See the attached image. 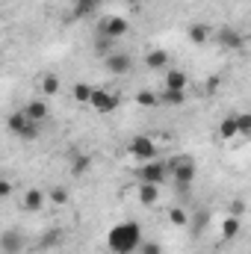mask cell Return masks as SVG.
<instances>
[{"instance_id": "cell-32", "label": "cell", "mask_w": 251, "mask_h": 254, "mask_svg": "<svg viewBox=\"0 0 251 254\" xmlns=\"http://www.w3.org/2000/svg\"><path fill=\"white\" fill-rule=\"evenodd\" d=\"M127 3H130V6H142L145 0H127Z\"/></svg>"}, {"instance_id": "cell-28", "label": "cell", "mask_w": 251, "mask_h": 254, "mask_svg": "<svg viewBox=\"0 0 251 254\" xmlns=\"http://www.w3.org/2000/svg\"><path fill=\"white\" fill-rule=\"evenodd\" d=\"M48 201H51L54 207H65V204H68V190H65V187L51 190V192H48Z\"/></svg>"}, {"instance_id": "cell-12", "label": "cell", "mask_w": 251, "mask_h": 254, "mask_svg": "<svg viewBox=\"0 0 251 254\" xmlns=\"http://www.w3.org/2000/svg\"><path fill=\"white\" fill-rule=\"evenodd\" d=\"M89 172H92V157L83 154V151H74L71 154V175L74 178H86Z\"/></svg>"}, {"instance_id": "cell-20", "label": "cell", "mask_w": 251, "mask_h": 254, "mask_svg": "<svg viewBox=\"0 0 251 254\" xmlns=\"http://www.w3.org/2000/svg\"><path fill=\"white\" fill-rule=\"evenodd\" d=\"M92 92H95V86H89V83H83V80H77V83H74V89H71V98H74L77 104H89V98H92Z\"/></svg>"}, {"instance_id": "cell-25", "label": "cell", "mask_w": 251, "mask_h": 254, "mask_svg": "<svg viewBox=\"0 0 251 254\" xmlns=\"http://www.w3.org/2000/svg\"><path fill=\"white\" fill-rule=\"evenodd\" d=\"M98 9V0H77V6H74V18H86V15H92Z\"/></svg>"}, {"instance_id": "cell-13", "label": "cell", "mask_w": 251, "mask_h": 254, "mask_svg": "<svg viewBox=\"0 0 251 254\" xmlns=\"http://www.w3.org/2000/svg\"><path fill=\"white\" fill-rule=\"evenodd\" d=\"M243 33H237V30H231V27H225L222 33H219V45L222 48H228V51H240L243 48Z\"/></svg>"}, {"instance_id": "cell-24", "label": "cell", "mask_w": 251, "mask_h": 254, "mask_svg": "<svg viewBox=\"0 0 251 254\" xmlns=\"http://www.w3.org/2000/svg\"><path fill=\"white\" fill-rule=\"evenodd\" d=\"M136 104H139V107H145V110H154L160 101H157V92H151V89H142V92L136 95Z\"/></svg>"}, {"instance_id": "cell-3", "label": "cell", "mask_w": 251, "mask_h": 254, "mask_svg": "<svg viewBox=\"0 0 251 254\" xmlns=\"http://www.w3.org/2000/svg\"><path fill=\"white\" fill-rule=\"evenodd\" d=\"M127 151H130L133 160H142V163L157 160V142H154L151 136H133L130 145H127Z\"/></svg>"}, {"instance_id": "cell-26", "label": "cell", "mask_w": 251, "mask_h": 254, "mask_svg": "<svg viewBox=\"0 0 251 254\" xmlns=\"http://www.w3.org/2000/svg\"><path fill=\"white\" fill-rule=\"evenodd\" d=\"M169 222L178 225V228H187L189 225V213L187 210H181V207H172V210H169Z\"/></svg>"}, {"instance_id": "cell-10", "label": "cell", "mask_w": 251, "mask_h": 254, "mask_svg": "<svg viewBox=\"0 0 251 254\" xmlns=\"http://www.w3.org/2000/svg\"><path fill=\"white\" fill-rule=\"evenodd\" d=\"M21 204H24V210L27 213H39L45 204H48V192H42V190H27L24 192V198H21Z\"/></svg>"}, {"instance_id": "cell-7", "label": "cell", "mask_w": 251, "mask_h": 254, "mask_svg": "<svg viewBox=\"0 0 251 254\" xmlns=\"http://www.w3.org/2000/svg\"><path fill=\"white\" fill-rule=\"evenodd\" d=\"M127 18H119V15H110V18H104L101 21V27H98V33L101 36H107V39H122L127 33Z\"/></svg>"}, {"instance_id": "cell-29", "label": "cell", "mask_w": 251, "mask_h": 254, "mask_svg": "<svg viewBox=\"0 0 251 254\" xmlns=\"http://www.w3.org/2000/svg\"><path fill=\"white\" fill-rule=\"evenodd\" d=\"M136 252L139 254H163V246H160V243H148V240H142Z\"/></svg>"}, {"instance_id": "cell-15", "label": "cell", "mask_w": 251, "mask_h": 254, "mask_svg": "<svg viewBox=\"0 0 251 254\" xmlns=\"http://www.w3.org/2000/svg\"><path fill=\"white\" fill-rule=\"evenodd\" d=\"M210 33H213L210 24H201V21H198V24H189V30H187V36H189L192 45H204V42L210 39Z\"/></svg>"}, {"instance_id": "cell-18", "label": "cell", "mask_w": 251, "mask_h": 254, "mask_svg": "<svg viewBox=\"0 0 251 254\" xmlns=\"http://www.w3.org/2000/svg\"><path fill=\"white\" fill-rule=\"evenodd\" d=\"M157 201H160V187H154V184H139V204L151 207V204H157Z\"/></svg>"}, {"instance_id": "cell-14", "label": "cell", "mask_w": 251, "mask_h": 254, "mask_svg": "<svg viewBox=\"0 0 251 254\" xmlns=\"http://www.w3.org/2000/svg\"><path fill=\"white\" fill-rule=\"evenodd\" d=\"M157 101H160L163 107H184V104H187V92H178V89H163V92L157 95Z\"/></svg>"}, {"instance_id": "cell-21", "label": "cell", "mask_w": 251, "mask_h": 254, "mask_svg": "<svg viewBox=\"0 0 251 254\" xmlns=\"http://www.w3.org/2000/svg\"><path fill=\"white\" fill-rule=\"evenodd\" d=\"M145 65H148L151 71H163V68L169 65V54H166V51H151V54L145 57Z\"/></svg>"}, {"instance_id": "cell-33", "label": "cell", "mask_w": 251, "mask_h": 254, "mask_svg": "<svg viewBox=\"0 0 251 254\" xmlns=\"http://www.w3.org/2000/svg\"><path fill=\"white\" fill-rule=\"evenodd\" d=\"M0 39H3V30H0Z\"/></svg>"}, {"instance_id": "cell-30", "label": "cell", "mask_w": 251, "mask_h": 254, "mask_svg": "<svg viewBox=\"0 0 251 254\" xmlns=\"http://www.w3.org/2000/svg\"><path fill=\"white\" fill-rule=\"evenodd\" d=\"M9 195H12V184L0 178V198H9Z\"/></svg>"}, {"instance_id": "cell-4", "label": "cell", "mask_w": 251, "mask_h": 254, "mask_svg": "<svg viewBox=\"0 0 251 254\" xmlns=\"http://www.w3.org/2000/svg\"><path fill=\"white\" fill-rule=\"evenodd\" d=\"M89 107L95 113H101V116H110V113L119 110V95L116 92H107V89H95L92 98H89Z\"/></svg>"}, {"instance_id": "cell-2", "label": "cell", "mask_w": 251, "mask_h": 254, "mask_svg": "<svg viewBox=\"0 0 251 254\" xmlns=\"http://www.w3.org/2000/svg\"><path fill=\"white\" fill-rule=\"evenodd\" d=\"M6 130L9 133H15L18 139H24V142H33V139H39V133H42V127L36 125V122H30L21 110L18 113H12L9 119H6Z\"/></svg>"}, {"instance_id": "cell-19", "label": "cell", "mask_w": 251, "mask_h": 254, "mask_svg": "<svg viewBox=\"0 0 251 254\" xmlns=\"http://www.w3.org/2000/svg\"><path fill=\"white\" fill-rule=\"evenodd\" d=\"M60 89H63V80H60L57 74H45V77H42V95H45V98L60 95Z\"/></svg>"}, {"instance_id": "cell-31", "label": "cell", "mask_w": 251, "mask_h": 254, "mask_svg": "<svg viewBox=\"0 0 251 254\" xmlns=\"http://www.w3.org/2000/svg\"><path fill=\"white\" fill-rule=\"evenodd\" d=\"M243 210H246L243 201H234V204H231V216H243Z\"/></svg>"}, {"instance_id": "cell-27", "label": "cell", "mask_w": 251, "mask_h": 254, "mask_svg": "<svg viewBox=\"0 0 251 254\" xmlns=\"http://www.w3.org/2000/svg\"><path fill=\"white\" fill-rule=\"evenodd\" d=\"M219 136L228 142V139H237V122L234 119H222V125H219Z\"/></svg>"}, {"instance_id": "cell-6", "label": "cell", "mask_w": 251, "mask_h": 254, "mask_svg": "<svg viewBox=\"0 0 251 254\" xmlns=\"http://www.w3.org/2000/svg\"><path fill=\"white\" fill-rule=\"evenodd\" d=\"M24 252V234L15 228H6L0 234V254H21Z\"/></svg>"}, {"instance_id": "cell-17", "label": "cell", "mask_w": 251, "mask_h": 254, "mask_svg": "<svg viewBox=\"0 0 251 254\" xmlns=\"http://www.w3.org/2000/svg\"><path fill=\"white\" fill-rule=\"evenodd\" d=\"M63 243H65V231L54 228V231H48V234L39 240V249H42V252H51V249H57V246H63Z\"/></svg>"}, {"instance_id": "cell-22", "label": "cell", "mask_w": 251, "mask_h": 254, "mask_svg": "<svg viewBox=\"0 0 251 254\" xmlns=\"http://www.w3.org/2000/svg\"><path fill=\"white\" fill-rule=\"evenodd\" d=\"M240 228H243V219H240V216H228V219L222 222V237H225V240H234V237L240 234Z\"/></svg>"}, {"instance_id": "cell-23", "label": "cell", "mask_w": 251, "mask_h": 254, "mask_svg": "<svg viewBox=\"0 0 251 254\" xmlns=\"http://www.w3.org/2000/svg\"><path fill=\"white\" fill-rule=\"evenodd\" d=\"M234 122H237V136L249 139V136H251V116H249V113H240V116H234Z\"/></svg>"}, {"instance_id": "cell-9", "label": "cell", "mask_w": 251, "mask_h": 254, "mask_svg": "<svg viewBox=\"0 0 251 254\" xmlns=\"http://www.w3.org/2000/svg\"><path fill=\"white\" fill-rule=\"evenodd\" d=\"M104 68H107L110 74L122 77V74H127V71L133 68V60H130L127 54H107V57H104Z\"/></svg>"}, {"instance_id": "cell-11", "label": "cell", "mask_w": 251, "mask_h": 254, "mask_svg": "<svg viewBox=\"0 0 251 254\" xmlns=\"http://www.w3.org/2000/svg\"><path fill=\"white\" fill-rule=\"evenodd\" d=\"M30 122H36V125H42L45 119H48V104L45 101H39V98H33V101H27L24 104V110H21Z\"/></svg>"}, {"instance_id": "cell-16", "label": "cell", "mask_w": 251, "mask_h": 254, "mask_svg": "<svg viewBox=\"0 0 251 254\" xmlns=\"http://www.w3.org/2000/svg\"><path fill=\"white\" fill-rule=\"evenodd\" d=\"M187 71H181V68H172L169 74H166V89H178V92H187Z\"/></svg>"}, {"instance_id": "cell-1", "label": "cell", "mask_w": 251, "mask_h": 254, "mask_svg": "<svg viewBox=\"0 0 251 254\" xmlns=\"http://www.w3.org/2000/svg\"><path fill=\"white\" fill-rule=\"evenodd\" d=\"M142 243V228L136 222H119L107 234V249L113 254H133Z\"/></svg>"}, {"instance_id": "cell-5", "label": "cell", "mask_w": 251, "mask_h": 254, "mask_svg": "<svg viewBox=\"0 0 251 254\" xmlns=\"http://www.w3.org/2000/svg\"><path fill=\"white\" fill-rule=\"evenodd\" d=\"M166 163H160V160H148V163H142L139 166V172H136V178H139V184H154V187H160L163 181H166Z\"/></svg>"}, {"instance_id": "cell-8", "label": "cell", "mask_w": 251, "mask_h": 254, "mask_svg": "<svg viewBox=\"0 0 251 254\" xmlns=\"http://www.w3.org/2000/svg\"><path fill=\"white\" fill-rule=\"evenodd\" d=\"M175 181H178V187H189L192 181H195V163L189 160V157H181V160H175Z\"/></svg>"}]
</instances>
